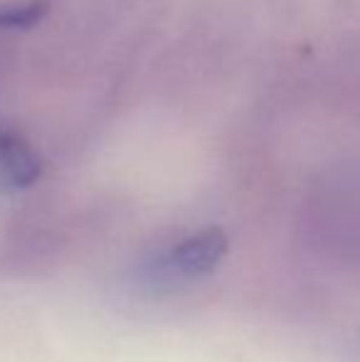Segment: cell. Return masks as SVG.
<instances>
[{
  "mask_svg": "<svg viewBox=\"0 0 360 362\" xmlns=\"http://www.w3.org/2000/svg\"><path fill=\"white\" fill-rule=\"evenodd\" d=\"M227 254V234L220 227H207L192 237L182 239L170 252L168 264L180 276L197 279L215 272Z\"/></svg>",
  "mask_w": 360,
  "mask_h": 362,
  "instance_id": "obj_1",
  "label": "cell"
},
{
  "mask_svg": "<svg viewBox=\"0 0 360 362\" xmlns=\"http://www.w3.org/2000/svg\"><path fill=\"white\" fill-rule=\"evenodd\" d=\"M42 175V163L33 146L15 131L0 129V180L10 187H30Z\"/></svg>",
  "mask_w": 360,
  "mask_h": 362,
  "instance_id": "obj_2",
  "label": "cell"
},
{
  "mask_svg": "<svg viewBox=\"0 0 360 362\" xmlns=\"http://www.w3.org/2000/svg\"><path fill=\"white\" fill-rule=\"evenodd\" d=\"M50 13V0H28L23 5H0V30H30Z\"/></svg>",
  "mask_w": 360,
  "mask_h": 362,
  "instance_id": "obj_3",
  "label": "cell"
}]
</instances>
